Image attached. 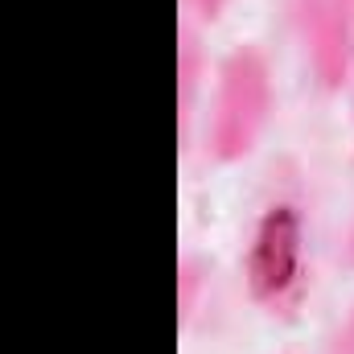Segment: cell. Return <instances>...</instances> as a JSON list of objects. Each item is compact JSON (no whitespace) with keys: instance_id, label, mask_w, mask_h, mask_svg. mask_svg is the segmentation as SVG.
I'll list each match as a JSON object with an SVG mask.
<instances>
[{"instance_id":"obj_1","label":"cell","mask_w":354,"mask_h":354,"mask_svg":"<svg viewBox=\"0 0 354 354\" xmlns=\"http://www.w3.org/2000/svg\"><path fill=\"white\" fill-rule=\"evenodd\" d=\"M243 280H248L252 301L272 317H288L305 301V288H309V210H305L297 181L276 185L260 206L252 235H248Z\"/></svg>"},{"instance_id":"obj_2","label":"cell","mask_w":354,"mask_h":354,"mask_svg":"<svg viewBox=\"0 0 354 354\" xmlns=\"http://www.w3.org/2000/svg\"><path fill=\"white\" fill-rule=\"evenodd\" d=\"M276 111V83L260 46H235L218 58L206 107V157L214 165H239L256 153Z\"/></svg>"},{"instance_id":"obj_3","label":"cell","mask_w":354,"mask_h":354,"mask_svg":"<svg viewBox=\"0 0 354 354\" xmlns=\"http://www.w3.org/2000/svg\"><path fill=\"white\" fill-rule=\"evenodd\" d=\"M301 58L322 91H342L354 58V0H292Z\"/></svg>"},{"instance_id":"obj_4","label":"cell","mask_w":354,"mask_h":354,"mask_svg":"<svg viewBox=\"0 0 354 354\" xmlns=\"http://www.w3.org/2000/svg\"><path fill=\"white\" fill-rule=\"evenodd\" d=\"M198 87H202V41H198L194 21L185 17L177 25V128H181V140H189V128H194Z\"/></svg>"},{"instance_id":"obj_5","label":"cell","mask_w":354,"mask_h":354,"mask_svg":"<svg viewBox=\"0 0 354 354\" xmlns=\"http://www.w3.org/2000/svg\"><path fill=\"white\" fill-rule=\"evenodd\" d=\"M206 284V268L202 260L194 256V252H185L181 256V264H177V297H181V322H189L194 317V309H198V288Z\"/></svg>"},{"instance_id":"obj_6","label":"cell","mask_w":354,"mask_h":354,"mask_svg":"<svg viewBox=\"0 0 354 354\" xmlns=\"http://www.w3.org/2000/svg\"><path fill=\"white\" fill-rule=\"evenodd\" d=\"M181 4H185L189 21H218V17L227 12L231 0H181Z\"/></svg>"},{"instance_id":"obj_7","label":"cell","mask_w":354,"mask_h":354,"mask_svg":"<svg viewBox=\"0 0 354 354\" xmlns=\"http://www.w3.org/2000/svg\"><path fill=\"white\" fill-rule=\"evenodd\" d=\"M330 354H354V309L346 313V322L334 330V338H330Z\"/></svg>"},{"instance_id":"obj_8","label":"cell","mask_w":354,"mask_h":354,"mask_svg":"<svg viewBox=\"0 0 354 354\" xmlns=\"http://www.w3.org/2000/svg\"><path fill=\"white\" fill-rule=\"evenodd\" d=\"M346 264L354 268V223H351V231H346Z\"/></svg>"},{"instance_id":"obj_9","label":"cell","mask_w":354,"mask_h":354,"mask_svg":"<svg viewBox=\"0 0 354 354\" xmlns=\"http://www.w3.org/2000/svg\"><path fill=\"white\" fill-rule=\"evenodd\" d=\"M351 95H354V58H351Z\"/></svg>"}]
</instances>
